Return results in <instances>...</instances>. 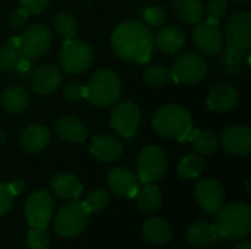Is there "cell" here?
Masks as SVG:
<instances>
[{
	"mask_svg": "<svg viewBox=\"0 0 251 249\" xmlns=\"http://www.w3.org/2000/svg\"><path fill=\"white\" fill-rule=\"evenodd\" d=\"M110 43L115 54L122 60L147 63L153 54L154 37L144 23L125 21L115 28Z\"/></svg>",
	"mask_w": 251,
	"mask_h": 249,
	"instance_id": "6da1fadb",
	"label": "cell"
},
{
	"mask_svg": "<svg viewBox=\"0 0 251 249\" xmlns=\"http://www.w3.org/2000/svg\"><path fill=\"white\" fill-rule=\"evenodd\" d=\"M154 131L165 136L179 142L188 141L193 131V119L188 110L178 104H168L160 107L153 116Z\"/></svg>",
	"mask_w": 251,
	"mask_h": 249,
	"instance_id": "7a4b0ae2",
	"label": "cell"
},
{
	"mask_svg": "<svg viewBox=\"0 0 251 249\" xmlns=\"http://www.w3.org/2000/svg\"><path fill=\"white\" fill-rule=\"evenodd\" d=\"M216 230L221 239H241L251 230V208L246 203H232L219 210Z\"/></svg>",
	"mask_w": 251,
	"mask_h": 249,
	"instance_id": "3957f363",
	"label": "cell"
},
{
	"mask_svg": "<svg viewBox=\"0 0 251 249\" xmlns=\"http://www.w3.org/2000/svg\"><path fill=\"white\" fill-rule=\"evenodd\" d=\"M122 91V84L119 76L110 69L97 70L88 81L85 87V98L99 107H106L113 104Z\"/></svg>",
	"mask_w": 251,
	"mask_h": 249,
	"instance_id": "277c9868",
	"label": "cell"
},
{
	"mask_svg": "<svg viewBox=\"0 0 251 249\" xmlns=\"http://www.w3.org/2000/svg\"><path fill=\"white\" fill-rule=\"evenodd\" d=\"M229 53L235 57L249 56L251 48V13L247 10L234 12L225 25V37Z\"/></svg>",
	"mask_w": 251,
	"mask_h": 249,
	"instance_id": "5b68a950",
	"label": "cell"
},
{
	"mask_svg": "<svg viewBox=\"0 0 251 249\" xmlns=\"http://www.w3.org/2000/svg\"><path fill=\"white\" fill-rule=\"evenodd\" d=\"M53 37L51 31L43 23H34L28 26L19 37H16V50L24 59H37L44 56L50 45Z\"/></svg>",
	"mask_w": 251,
	"mask_h": 249,
	"instance_id": "8992f818",
	"label": "cell"
},
{
	"mask_svg": "<svg viewBox=\"0 0 251 249\" xmlns=\"http://www.w3.org/2000/svg\"><path fill=\"white\" fill-rule=\"evenodd\" d=\"M88 211L82 201L74 200L63 205L54 219V229L63 238H74L81 235L88 225Z\"/></svg>",
	"mask_w": 251,
	"mask_h": 249,
	"instance_id": "52a82bcc",
	"label": "cell"
},
{
	"mask_svg": "<svg viewBox=\"0 0 251 249\" xmlns=\"http://www.w3.org/2000/svg\"><path fill=\"white\" fill-rule=\"evenodd\" d=\"M91 62H93V51L87 43L78 38L65 40L60 50L59 63L66 73L79 75L90 68Z\"/></svg>",
	"mask_w": 251,
	"mask_h": 249,
	"instance_id": "ba28073f",
	"label": "cell"
},
{
	"mask_svg": "<svg viewBox=\"0 0 251 249\" xmlns=\"http://www.w3.org/2000/svg\"><path fill=\"white\" fill-rule=\"evenodd\" d=\"M138 181L143 183H154L163 178L168 169L166 156L162 148L156 145H147L138 154L137 161Z\"/></svg>",
	"mask_w": 251,
	"mask_h": 249,
	"instance_id": "9c48e42d",
	"label": "cell"
},
{
	"mask_svg": "<svg viewBox=\"0 0 251 249\" xmlns=\"http://www.w3.org/2000/svg\"><path fill=\"white\" fill-rule=\"evenodd\" d=\"M207 63L196 53H184L175 62L171 70L174 82L196 84L207 75Z\"/></svg>",
	"mask_w": 251,
	"mask_h": 249,
	"instance_id": "30bf717a",
	"label": "cell"
},
{
	"mask_svg": "<svg viewBox=\"0 0 251 249\" xmlns=\"http://www.w3.org/2000/svg\"><path fill=\"white\" fill-rule=\"evenodd\" d=\"M54 201L46 191L34 192L25 203V219L31 227L46 229L53 216Z\"/></svg>",
	"mask_w": 251,
	"mask_h": 249,
	"instance_id": "8fae6325",
	"label": "cell"
},
{
	"mask_svg": "<svg viewBox=\"0 0 251 249\" xmlns=\"http://www.w3.org/2000/svg\"><path fill=\"white\" fill-rule=\"evenodd\" d=\"M140 119L141 114L138 106L132 101H122L112 110L110 126L124 138H132L138 131Z\"/></svg>",
	"mask_w": 251,
	"mask_h": 249,
	"instance_id": "7c38bea8",
	"label": "cell"
},
{
	"mask_svg": "<svg viewBox=\"0 0 251 249\" xmlns=\"http://www.w3.org/2000/svg\"><path fill=\"white\" fill-rule=\"evenodd\" d=\"M193 43L199 51L207 56L218 54L224 47V34L219 23L210 21L196 23V28L193 29Z\"/></svg>",
	"mask_w": 251,
	"mask_h": 249,
	"instance_id": "4fadbf2b",
	"label": "cell"
},
{
	"mask_svg": "<svg viewBox=\"0 0 251 249\" xmlns=\"http://www.w3.org/2000/svg\"><path fill=\"white\" fill-rule=\"evenodd\" d=\"M196 200L200 208H203L204 211L216 213L224 205V200H225L224 188L218 181L212 178L203 179L196 186Z\"/></svg>",
	"mask_w": 251,
	"mask_h": 249,
	"instance_id": "5bb4252c",
	"label": "cell"
},
{
	"mask_svg": "<svg viewBox=\"0 0 251 249\" xmlns=\"http://www.w3.org/2000/svg\"><path fill=\"white\" fill-rule=\"evenodd\" d=\"M224 148L234 156H247L251 151V129L244 125L228 128L221 139Z\"/></svg>",
	"mask_w": 251,
	"mask_h": 249,
	"instance_id": "9a60e30c",
	"label": "cell"
},
{
	"mask_svg": "<svg viewBox=\"0 0 251 249\" xmlns=\"http://www.w3.org/2000/svg\"><path fill=\"white\" fill-rule=\"evenodd\" d=\"M107 185L110 191L124 198H134L138 194V179L132 172L124 167H115L107 175Z\"/></svg>",
	"mask_w": 251,
	"mask_h": 249,
	"instance_id": "2e32d148",
	"label": "cell"
},
{
	"mask_svg": "<svg viewBox=\"0 0 251 249\" xmlns=\"http://www.w3.org/2000/svg\"><path fill=\"white\" fill-rule=\"evenodd\" d=\"M60 82H62L60 70L53 65H44V66H40L34 72L31 87L35 94L47 95V94H51L53 91H56L57 87L60 85Z\"/></svg>",
	"mask_w": 251,
	"mask_h": 249,
	"instance_id": "e0dca14e",
	"label": "cell"
},
{
	"mask_svg": "<svg viewBox=\"0 0 251 249\" xmlns=\"http://www.w3.org/2000/svg\"><path fill=\"white\" fill-rule=\"evenodd\" d=\"M90 153L100 161L110 163L122 156V144L112 135H99L93 138Z\"/></svg>",
	"mask_w": 251,
	"mask_h": 249,
	"instance_id": "ac0fdd59",
	"label": "cell"
},
{
	"mask_svg": "<svg viewBox=\"0 0 251 249\" xmlns=\"http://www.w3.org/2000/svg\"><path fill=\"white\" fill-rule=\"evenodd\" d=\"M238 101V92L234 87L228 84L216 85L207 97V107L213 112H229L235 107Z\"/></svg>",
	"mask_w": 251,
	"mask_h": 249,
	"instance_id": "d6986e66",
	"label": "cell"
},
{
	"mask_svg": "<svg viewBox=\"0 0 251 249\" xmlns=\"http://www.w3.org/2000/svg\"><path fill=\"white\" fill-rule=\"evenodd\" d=\"M54 131L59 135V138L66 142L79 144L87 139V129L84 123L74 116L60 117L54 125Z\"/></svg>",
	"mask_w": 251,
	"mask_h": 249,
	"instance_id": "ffe728a7",
	"label": "cell"
},
{
	"mask_svg": "<svg viewBox=\"0 0 251 249\" xmlns=\"http://www.w3.org/2000/svg\"><path fill=\"white\" fill-rule=\"evenodd\" d=\"M154 43L160 51L166 54H175L185 45V34L181 28L169 25L159 31Z\"/></svg>",
	"mask_w": 251,
	"mask_h": 249,
	"instance_id": "44dd1931",
	"label": "cell"
},
{
	"mask_svg": "<svg viewBox=\"0 0 251 249\" xmlns=\"http://www.w3.org/2000/svg\"><path fill=\"white\" fill-rule=\"evenodd\" d=\"M50 142V131L41 125H32L21 134V145L28 153H38Z\"/></svg>",
	"mask_w": 251,
	"mask_h": 249,
	"instance_id": "7402d4cb",
	"label": "cell"
},
{
	"mask_svg": "<svg viewBox=\"0 0 251 249\" xmlns=\"http://www.w3.org/2000/svg\"><path fill=\"white\" fill-rule=\"evenodd\" d=\"M221 236L216 230V226H212L206 222H197L190 226L187 232V241L196 248H204L219 241Z\"/></svg>",
	"mask_w": 251,
	"mask_h": 249,
	"instance_id": "603a6c76",
	"label": "cell"
},
{
	"mask_svg": "<svg viewBox=\"0 0 251 249\" xmlns=\"http://www.w3.org/2000/svg\"><path fill=\"white\" fill-rule=\"evenodd\" d=\"M53 192L63 200H78L82 192V185L72 173H59L51 179Z\"/></svg>",
	"mask_w": 251,
	"mask_h": 249,
	"instance_id": "cb8c5ba5",
	"label": "cell"
},
{
	"mask_svg": "<svg viewBox=\"0 0 251 249\" xmlns=\"http://www.w3.org/2000/svg\"><path fill=\"white\" fill-rule=\"evenodd\" d=\"M143 235L149 242L156 244V245H163V244L171 241L172 230L163 219L151 217V219H147L144 222Z\"/></svg>",
	"mask_w": 251,
	"mask_h": 249,
	"instance_id": "d4e9b609",
	"label": "cell"
},
{
	"mask_svg": "<svg viewBox=\"0 0 251 249\" xmlns=\"http://www.w3.org/2000/svg\"><path fill=\"white\" fill-rule=\"evenodd\" d=\"M174 12L187 23H199L204 18V4L201 0H174Z\"/></svg>",
	"mask_w": 251,
	"mask_h": 249,
	"instance_id": "484cf974",
	"label": "cell"
},
{
	"mask_svg": "<svg viewBox=\"0 0 251 249\" xmlns=\"http://www.w3.org/2000/svg\"><path fill=\"white\" fill-rule=\"evenodd\" d=\"M188 141L200 154H213L219 145L218 135L209 129H193L188 136Z\"/></svg>",
	"mask_w": 251,
	"mask_h": 249,
	"instance_id": "4316f807",
	"label": "cell"
},
{
	"mask_svg": "<svg viewBox=\"0 0 251 249\" xmlns=\"http://www.w3.org/2000/svg\"><path fill=\"white\" fill-rule=\"evenodd\" d=\"M29 95L28 91L24 87H10L7 88L1 95V104L3 107L10 113H21L28 107Z\"/></svg>",
	"mask_w": 251,
	"mask_h": 249,
	"instance_id": "83f0119b",
	"label": "cell"
},
{
	"mask_svg": "<svg viewBox=\"0 0 251 249\" xmlns=\"http://www.w3.org/2000/svg\"><path fill=\"white\" fill-rule=\"evenodd\" d=\"M137 203L143 213H154L162 204L160 189L153 183H144V188L138 189Z\"/></svg>",
	"mask_w": 251,
	"mask_h": 249,
	"instance_id": "f1b7e54d",
	"label": "cell"
},
{
	"mask_svg": "<svg viewBox=\"0 0 251 249\" xmlns=\"http://www.w3.org/2000/svg\"><path fill=\"white\" fill-rule=\"evenodd\" d=\"M53 26L56 32L65 40L75 38L78 34V22L71 12H59L53 19Z\"/></svg>",
	"mask_w": 251,
	"mask_h": 249,
	"instance_id": "f546056e",
	"label": "cell"
},
{
	"mask_svg": "<svg viewBox=\"0 0 251 249\" xmlns=\"http://www.w3.org/2000/svg\"><path fill=\"white\" fill-rule=\"evenodd\" d=\"M204 166V160L199 154H188L181 160L178 166V173L185 179H194L203 173Z\"/></svg>",
	"mask_w": 251,
	"mask_h": 249,
	"instance_id": "4dcf8cb0",
	"label": "cell"
},
{
	"mask_svg": "<svg viewBox=\"0 0 251 249\" xmlns=\"http://www.w3.org/2000/svg\"><path fill=\"white\" fill-rule=\"evenodd\" d=\"M84 207L87 208L88 213H97V211H101L107 207L109 204V194L104 191V189H93L85 201H82Z\"/></svg>",
	"mask_w": 251,
	"mask_h": 249,
	"instance_id": "1f68e13d",
	"label": "cell"
},
{
	"mask_svg": "<svg viewBox=\"0 0 251 249\" xmlns=\"http://www.w3.org/2000/svg\"><path fill=\"white\" fill-rule=\"evenodd\" d=\"M144 81L151 87H162L172 81V73L163 66H151L144 72Z\"/></svg>",
	"mask_w": 251,
	"mask_h": 249,
	"instance_id": "d6a6232c",
	"label": "cell"
},
{
	"mask_svg": "<svg viewBox=\"0 0 251 249\" xmlns=\"http://www.w3.org/2000/svg\"><path fill=\"white\" fill-rule=\"evenodd\" d=\"M26 245L29 249H49L50 247V238L46 232V229L40 227H31L26 236Z\"/></svg>",
	"mask_w": 251,
	"mask_h": 249,
	"instance_id": "836d02e7",
	"label": "cell"
},
{
	"mask_svg": "<svg viewBox=\"0 0 251 249\" xmlns=\"http://www.w3.org/2000/svg\"><path fill=\"white\" fill-rule=\"evenodd\" d=\"M143 16H144L146 23L150 25V26H154V28L165 25L166 21H168V13H166V10H165L163 7H160V6L147 7V9L144 10V15H143Z\"/></svg>",
	"mask_w": 251,
	"mask_h": 249,
	"instance_id": "e575fe53",
	"label": "cell"
},
{
	"mask_svg": "<svg viewBox=\"0 0 251 249\" xmlns=\"http://www.w3.org/2000/svg\"><path fill=\"white\" fill-rule=\"evenodd\" d=\"M21 56L16 48L7 45V47H0V70H9L16 66L19 62Z\"/></svg>",
	"mask_w": 251,
	"mask_h": 249,
	"instance_id": "d590c367",
	"label": "cell"
},
{
	"mask_svg": "<svg viewBox=\"0 0 251 249\" xmlns=\"http://www.w3.org/2000/svg\"><path fill=\"white\" fill-rule=\"evenodd\" d=\"M228 10V1L226 0H209L207 3V15L210 22L219 23V21L225 16Z\"/></svg>",
	"mask_w": 251,
	"mask_h": 249,
	"instance_id": "8d00e7d4",
	"label": "cell"
},
{
	"mask_svg": "<svg viewBox=\"0 0 251 249\" xmlns=\"http://www.w3.org/2000/svg\"><path fill=\"white\" fill-rule=\"evenodd\" d=\"M63 95L69 101H78L81 98H85V87L81 82H68L63 87Z\"/></svg>",
	"mask_w": 251,
	"mask_h": 249,
	"instance_id": "74e56055",
	"label": "cell"
},
{
	"mask_svg": "<svg viewBox=\"0 0 251 249\" xmlns=\"http://www.w3.org/2000/svg\"><path fill=\"white\" fill-rule=\"evenodd\" d=\"M29 12L24 7H19L16 9L10 16H9V26L12 29H19L22 28L26 22H28V18H29Z\"/></svg>",
	"mask_w": 251,
	"mask_h": 249,
	"instance_id": "f35d334b",
	"label": "cell"
},
{
	"mask_svg": "<svg viewBox=\"0 0 251 249\" xmlns=\"http://www.w3.org/2000/svg\"><path fill=\"white\" fill-rule=\"evenodd\" d=\"M12 203H13V195L9 191V186L4 183H0V217L9 213Z\"/></svg>",
	"mask_w": 251,
	"mask_h": 249,
	"instance_id": "ab89813d",
	"label": "cell"
},
{
	"mask_svg": "<svg viewBox=\"0 0 251 249\" xmlns=\"http://www.w3.org/2000/svg\"><path fill=\"white\" fill-rule=\"evenodd\" d=\"M19 3H21V7L26 9L29 13L38 15L47 7L49 0H19Z\"/></svg>",
	"mask_w": 251,
	"mask_h": 249,
	"instance_id": "60d3db41",
	"label": "cell"
},
{
	"mask_svg": "<svg viewBox=\"0 0 251 249\" xmlns=\"http://www.w3.org/2000/svg\"><path fill=\"white\" fill-rule=\"evenodd\" d=\"M7 186H9V191L12 192V195H13V197L19 195V194L24 191V188H25L24 182H22V181H19V179H16V181H12L10 183H7Z\"/></svg>",
	"mask_w": 251,
	"mask_h": 249,
	"instance_id": "b9f144b4",
	"label": "cell"
},
{
	"mask_svg": "<svg viewBox=\"0 0 251 249\" xmlns=\"http://www.w3.org/2000/svg\"><path fill=\"white\" fill-rule=\"evenodd\" d=\"M234 249H251V242H243V244H238Z\"/></svg>",
	"mask_w": 251,
	"mask_h": 249,
	"instance_id": "7bdbcfd3",
	"label": "cell"
},
{
	"mask_svg": "<svg viewBox=\"0 0 251 249\" xmlns=\"http://www.w3.org/2000/svg\"><path fill=\"white\" fill-rule=\"evenodd\" d=\"M232 1H235V3H247L250 0H232Z\"/></svg>",
	"mask_w": 251,
	"mask_h": 249,
	"instance_id": "ee69618b",
	"label": "cell"
},
{
	"mask_svg": "<svg viewBox=\"0 0 251 249\" xmlns=\"http://www.w3.org/2000/svg\"><path fill=\"white\" fill-rule=\"evenodd\" d=\"M246 186H247V192H250V181H247Z\"/></svg>",
	"mask_w": 251,
	"mask_h": 249,
	"instance_id": "f6af8a7d",
	"label": "cell"
}]
</instances>
